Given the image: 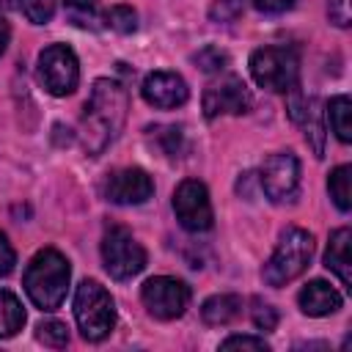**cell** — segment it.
I'll list each match as a JSON object with an SVG mask.
<instances>
[{"instance_id":"obj_1","label":"cell","mask_w":352,"mask_h":352,"mask_svg":"<svg viewBox=\"0 0 352 352\" xmlns=\"http://www.w3.org/2000/svg\"><path fill=\"white\" fill-rule=\"evenodd\" d=\"M129 99L121 82L116 80H96L91 88V96L85 102L82 124H80V138L88 154H102L121 132L126 121Z\"/></svg>"},{"instance_id":"obj_2","label":"cell","mask_w":352,"mask_h":352,"mask_svg":"<svg viewBox=\"0 0 352 352\" xmlns=\"http://www.w3.org/2000/svg\"><path fill=\"white\" fill-rule=\"evenodd\" d=\"M69 275H72L69 261L58 250L44 248L30 258V264L25 270V292L36 308L55 311L66 297Z\"/></svg>"},{"instance_id":"obj_3","label":"cell","mask_w":352,"mask_h":352,"mask_svg":"<svg viewBox=\"0 0 352 352\" xmlns=\"http://www.w3.org/2000/svg\"><path fill=\"white\" fill-rule=\"evenodd\" d=\"M311 256H314V236L297 226L286 228L280 234L275 253L270 256V261L261 270L264 283L267 286H286L300 272H305V267L311 264Z\"/></svg>"},{"instance_id":"obj_4","label":"cell","mask_w":352,"mask_h":352,"mask_svg":"<svg viewBox=\"0 0 352 352\" xmlns=\"http://www.w3.org/2000/svg\"><path fill=\"white\" fill-rule=\"evenodd\" d=\"M74 319L88 341H102L116 327V302L110 292L96 280H82L74 294Z\"/></svg>"},{"instance_id":"obj_5","label":"cell","mask_w":352,"mask_h":352,"mask_svg":"<svg viewBox=\"0 0 352 352\" xmlns=\"http://www.w3.org/2000/svg\"><path fill=\"white\" fill-rule=\"evenodd\" d=\"M250 74L256 85L267 91L286 94L297 85L300 77V58L292 47H258L250 55Z\"/></svg>"},{"instance_id":"obj_6","label":"cell","mask_w":352,"mask_h":352,"mask_svg":"<svg viewBox=\"0 0 352 352\" xmlns=\"http://www.w3.org/2000/svg\"><path fill=\"white\" fill-rule=\"evenodd\" d=\"M102 261L116 280H129L146 267V250L124 226H110L102 236Z\"/></svg>"},{"instance_id":"obj_7","label":"cell","mask_w":352,"mask_h":352,"mask_svg":"<svg viewBox=\"0 0 352 352\" xmlns=\"http://www.w3.org/2000/svg\"><path fill=\"white\" fill-rule=\"evenodd\" d=\"M38 82L52 96H66L80 82V63L77 55L66 44H50L38 55Z\"/></svg>"},{"instance_id":"obj_8","label":"cell","mask_w":352,"mask_h":352,"mask_svg":"<svg viewBox=\"0 0 352 352\" xmlns=\"http://www.w3.org/2000/svg\"><path fill=\"white\" fill-rule=\"evenodd\" d=\"M140 297H143V305L148 308L151 316H157L162 322H170V319H179L187 311L190 289L176 278L160 275V278H148L143 283Z\"/></svg>"},{"instance_id":"obj_9","label":"cell","mask_w":352,"mask_h":352,"mask_svg":"<svg viewBox=\"0 0 352 352\" xmlns=\"http://www.w3.org/2000/svg\"><path fill=\"white\" fill-rule=\"evenodd\" d=\"M173 212H176L179 226L192 231V234L212 228L214 214H212V201H209V192H206L204 182L184 179L173 192Z\"/></svg>"},{"instance_id":"obj_10","label":"cell","mask_w":352,"mask_h":352,"mask_svg":"<svg viewBox=\"0 0 352 352\" xmlns=\"http://www.w3.org/2000/svg\"><path fill=\"white\" fill-rule=\"evenodd\" d=\"M250 104H253V96H250L248 85L234 74H226V77L209 82L204 91V116L206 118L242 116L250 110Z\"/></svg>"},{"instance_id":"obj_11","label":"cell","mask_w":352,"mask_h":352,"mask_svg":"<svg viewBox=\"0 0 352 352\" xmlns=\"http://www.w3.org/2000/svg\"><path fill=\"white\" fill-rule=\"evenodd\" d=\"M300 184V160L289 151L272 154L261 165V190L267 192L270 201L283 204L292 201Z\"/></svg>"},{"instance_id":"obj_12","label":"cell","mask_w":352,"mask_h":352,"mask_svg":"<svg viewBox=\"0 0 352 352\" xmlns=\"http://www.w3.org/2000/svg\"><path fill=\"white\" fill-rule=\"evenodd\" d=\"M154 192V182L146 170L140 168H124V170H116L107 176V184H104V195L107 201L113 204H143L148 201Z\"/></svg>"},{"instance_id":"obj_13","label":"cell","mask_w":352,"mask_h":352,"mask_svg":"<svg viewBox=\"0 0 352 352\" xmlns=\"http://www.w3.org/2000/svg\"><path fill=\"white\" fill-rule=\"evenodd\" d=\"M143 99L160 110H170L187 102V82L176 72H151L143 80Z\"/></svg>"},{"instance_id":"obj_14","label":"cell","mask_w":352,"mask_h":352,"mask_svg":"<svg viewBox=\"0 0 352 352\" xmlns=\"http://www.w3.org/2000/svg\"><path fill=\"white\" fill-rule=\"evenodd\" d=\"M289 94H292V99H289V116H292L297 124H302L305 140L311 143L314 154L322 157V151H324V126H322V116H319V110H316V99H314V96H302V94L297 91V85H294Z\"/></svg>"},{"instance_id":"obj_15","label":"cell","mask_w":352,"mask_h":352,"mask_svg":"<svg viewBox=\"0 0 352 352\" xmlns=\"http://www.w3.org/2000/svg\"><path fill=\"white\" fill-rule=\"evenodd\" d=\"M352 231L349 228H338L330 234V245L324 253V267L333 270L338 275V280L344 283V289H352Z\"/></svg>"},{"instance_id":"obj_16","label":"cell","mask_w":352,"mask_h":352,"mask_svg":"<svg viewBox=\"0 0 352 352\" xmlns=\"http://www.w3.org/2000/svg\"><path fill=\"white\" fill-rule=\"evenodd\" d=\"M297 300H300L302 314H308V316H327V314L341 308V294L330 283H324V280L305 283Z\"/></svg>"},{"instance_id":"obj_17","label":"cell","mask_w":352,"mask_h":352,"mask_svg":"<svg viewBox=\"0 0 352 352\" xmlns=\"http://www.w3.org/2000/svg\"><path fill=\"white\" fill-rule=\"evenodd\" d=\"M239 314H242V300H239L236 294H214V297H209V300L201 305L204 322H206V324H214V327L231 324Z\"/></svg>"},{"instance_id":"obj_18","label":"cell","mask_w":352,"mask_h":352,"mask_svg":"<svg viewBox=\"0 0 352 352\" xmlns=\"http://www.w3.org/2000/svg\"><path fill=\"white\" fill-rule=\"evenodd\" d=\"M63 11L72 25L85 28V30H96L104 22L99 0H63Z\"/></svg>"},{"instance_id":"obj_19","label":"cell","mask_w":352,"mask_h":352,"mask_svg":"<svg viewBox=\"0 0 352 352\" xmlns=\"http://www.w3.org/2000/svg\"><path fill=\"white\" fill-rule=\"evenodd\" d=\"M327 118H330V129L336 132V138L341 143L352 140V102L349 96H333L327 102Z\"/></svg>"},{"instance_id":"obj_20","label":"cell","mask_w":352,"mask_h":352,"mask_svg":"<svg viewBox=\"0 0 352 352\" xmlns=\"http://www.w3.org/2000/svg\"><path fill=\"white\" fill-rule=\"evenodd\" d=\"M22 324H25L22 302H19L11 292L0 289V338L16 336V333L22 330Z\"/></svg>"},{"instance_id":"obj_21","label":"cell","mask_w":352,"mask_h":352,"mask_svg":"<svg viewBox=\"0 0 352 352\" xmlns=\"http://www.w3.org/2000/svg\"><path fill=\"white\" fill-rule=\"evenodd\" d=\"M327 190H330L333 204L341 212H349V206H352V168L349 165H338L327 179Z\"/></svg>"},{"instance_id":"obj_22","label":"cell","mask_w":352,"mask_h":352,"mask_svg":"<svg viewBox=\"0 0 352 352\" xmlns=\"http://www.w3.org/2000/svg\"><path fill=\"white\" fill-rule=\"evenodd\" d=\"M0 8H19L33 25H44L55 14V0H0Z\"/></svg>"},{"instance_id":"obj_23","label":"cell","mask_w":352,"mask_h":352,"mask_svg":"<svg viewBox=\"0 0 352 352\" xmlns=\"http://www.w3.org/2000/svg\"><path fill=\"white\" fill-rule=\"evenodd\" d=\"M104 25L113 28L116 33H132L138 28V14L129 6H113L104 14Z\"/></svg>"},{"instance_id":"obj_24","label":"cell","mask_w":352,"mask_h":352,"mask_svg":"<svg viewBox=\"0 0 352 352\" xmlns=\"http://www.w3.org/2000/svg\"><path fill=\"white\" fill-rule=\"evenodd\" d=\"M192 60H195L198 69L206 72V74H217V72H223V69L228 66V55H226L220 47H212V44L204 47V50H198Z\"/></svg>"},{"instance_id":"obj_25","label":"cell","mask_w":352,"mask_h":352,"mask_svg":"<svg viewBox=\"0 0 352 352\" xmlns=\"http://www.w3.org/2000/svg\"><path fill=\"white\" fill-rule=\"evenodd\" d=\"M38 333V341L44 344V346H66L69 344V330H66V324L63 322H58V319H47V322H41L38 327H36Z\"/></svg>"},{"instance_id":"obj_26","label":"cell","mask_w":352,"mask_h":352,"mask_svg":"<svg viewBox=\"0 0 352 352\" xmlns=\"http://www.w3.org/2000/svg\"><path fill=\"white\" fill-rule=\"evenodd\" d=\"M250 319H253V324H256L258 330H264V333L278 327V311H275L270 302H264V300H253Z\"/></svg>"},{"instance_id":"obj_27","label":"cell","mask_w":352,"mask_h":352,"mask_svg":"<svg viewBox=\"0 0 352 352\" xmlns=\"http://www.w3.org/2000/svg\"><path fill=\"white\" fill-rule=\"evenodd\" d=\"M245 8V0H212L209 16L212 22H234Z\"/></svg>"},{"instance_id":"obj_28","label":"cell","mask_w":352,"mask_h":352,"mask_svg":"<svg viewBox=\"0 0 352 352\" xmlns=\"http://www.w3.org/2000/svg\"><path fill=\"white\" fill-rule=\"evenodd\" d=\"M220 349H256V352H267V341L264 338H256V336H228Z\"/></svg>"},{"instance_id":"obj_29","label":"cell","mask_w":352,"mask_h":352,"mask_svg":"<svg viewBox=\"0 0 352 352\" xmlns=\"http://www.w3.org/2000/svg\"><path fill=\"white\" fill-rule=\"evenodd\" d=\"M157 132H160V138L165 143V154L179 157V151H182V129L179 126H160Z\"/></svg>"},{"instance_id":"obj_30","label":"cell","mask_w":352,"mask_h":352,"mask_svg":"<svg viewBox=\"0 0 352 352\" xmlns=\"http://www.w3.org/2000/svg\"><path fill=\"white\" fill-rule=\"evenodd\" d=\"M14 264H16V256H14V248L8 245V239H6V234H0V278H3V275H8V272L14 270Z\"/></svg>"},{"instance_id":"obj_31","label":"cell","mask_w":352,"mask_h":352,"mask_svg":"<svg viewBox=\"0 0 352 352\" xmlns=\"http://www.w3.org/2000/svg\"><path fill=\"white\" fill-rule=\"evenodd\" d=\"M330 19L338 28L349 25V0H330Z\"/></svg>"},{"instance_id":"obj_32","label":"cell","mask_w":352,"mask_h":352,"mask_svg":"<svg viewBox=\"0 0 352 352\" xmlns=\"http://www.w3.org/2000/svg\"><path fill=\"white\" fill-rule=\"evenodd\" d=\"M253 3L264 14H283V11H289L294 6V0H253Z\"/></svg>"},{"instance_id":"obj_33","label":"cell","mask_w":352,"mask_h":352,"mask_svg":"<svg viewBox=\"0 0 352 352\" xmlns=\"http://www.w3.org/2000/svg\"><path fill=\"white\" fill-rule=\"evenodd\" d=\"M8 38H11V30H8V22L0 16V55L6 52V47H8Z\"/></svg>"}]
</instances>
